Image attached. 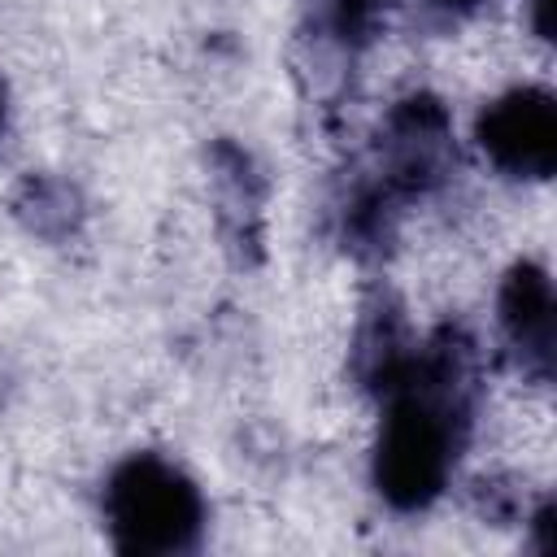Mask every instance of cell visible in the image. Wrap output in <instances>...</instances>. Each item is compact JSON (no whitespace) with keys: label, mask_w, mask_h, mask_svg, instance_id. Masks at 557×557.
Returning <instances> with one entry per match:
<instances>
[{"label":"cell","mask_w":557,"mask_h":557,"mask_svg":"<svg viewBox=\"0 0 557 557\" xmlns=\"http://www.w3.org/2000/svg\"><path fill=\"white\" fill-rule=\"evenodd\" d=\"M474 139L509 178H548L557 165V109L548 91L518 87L479 113Z\"/></svg>","instance_id":"3957f363"},{"label":"cell","mask_w":557,"mask_h":557,"mask_svg":"<svg viewBox=\"0 0 557 557\" xmlns=\"http://www.w3.org/2000/svg\"><path fill=\"white\" fill-rule=\"evenodd\" d=\"M0 126H4V96H0Z\"/></svg>","instance_id":"52a82bcc"},{"label":"cell","mask_w":557,"mask_h":557,"mask_svg":"<svg viewBox=\"0 0 557 557\" xmlns=\"http://www.w3.org/2000/svg\"><path fill=\"white\" fill-rule=\"evenodd\" d=\"M500 331L527 374L548 379L553 370V287L535 265H518L500 287Z\"/></svg>","instance_id":"277c9868"},{"label":"cell","mask_w":557,"mask_h":557,"mask_svg":"<svg viewBox=\"0 0 557 557\" xmlns=\"http://www.w3.org/2000/svg\"><path fill=\"white\" fill-rule=\"evenodd\" d=\"M309 9H313V26L326 39H335L339 48H357L374 35L387 0H309Z\"/></svg>","instance_id":"5b68a950"},{"label":"cell","mask_w":557,"mask_h":557,"mask_svg":"<svg viewBox=\"0 0 557 557\" xmlns=\"http://www.w3.org/2000/svg\"><path fill=\"white\" fill-rule=\"evenodd\" d=\"M431 9H444V13H466V9H474V4H483V0H426Z\"/></svg>","instance_id":"8992f818"},{"label":"cell","mask_w":557,"mask_h":557,"mask_svg":"<svg viewBox=\"0 0 557 557\" xmlns=\"http://www.w3.org/2000/svg\"><path fill=\"white\" fill-rule=\"evenodd\" d=\"M379 392L383 426L374 448V483L392 509H426L444 492L470 435V344L453 331L413 344Z\"/></svg>","instance_id":"6da1fadb"},{"label":"cell","mask_w":557,"mask_h":557,"mask_svg":"<svg viewBox=\"0 0 557 557\" xmlns=\"http://www.w3.org/2000/svg\"><path fill=\"white\" fill-rule=\"evenodd\" d=\"M104 522L126 553H183L200 540L205 500L174 461L135 453L104 483Z\"/></svg>","instance_id":"7a4b0ae2"}]
</instances>
